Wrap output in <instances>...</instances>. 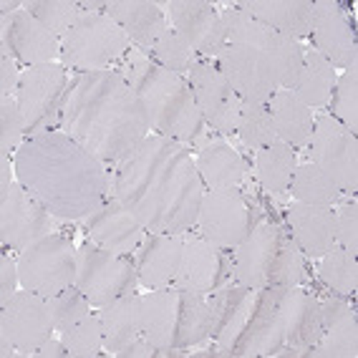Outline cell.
<instances>
[{"mask_svg": "<svg viewBox=\"0 0 358 358\" xmlns=\"http://www.w3.org/2000/svg\"><path fill=\"white\" fill-rule=\"evenodd\" d=\"M111 197L154 235H182L197 224L205 182L185 144L147 136L111 169Z\"/></svg>", "mask_w": 358, "mask_h": 358, "instance_id": "obj_1", "label": "cell"}, {"mask_svg": "<svg viewBox=\"0 0 358 358\" xmlns=\"http://www.w3.org/2000/svg\"><path fill=\"white\" fill-rule=\"evenodd\" d=\"M61 131L94 159L114 166L147 139L152 127L136 91L116 69L71 78L61 109Z\"/></svg>", "mask_w": 358, "mask_h": 358, "instance_id": "obj_2", "label": "cell"}, {"mask_svg": "<svg viewBox=\"0 0 358 358\" xmlns=\"http://www.w3.org/2000/svg\"><path fill=\"white\" fill-rule=\"evenodd\" d=\"M15 177L58 220H83L111 197V172L69 134L26 136L13 154Z\"/></svg>", "mask_w": 358, "mask_h": 358, "instance_id": "obj_3", "label": "cell"}, {"mask_svg": "<svg viewBox=\"0 0 358 358\" xmlns=\"http://www.w3.org/2000/svg\"><path fill=\"white\" fill-rule=\"evenodd\" d=\"M119 73L136 91L154 134L189 147H205L207 124L202 119L187 78L162 69L139 48H131L119 64Z\"/></svg>", "mask_w": 358, "mask_h": 358, "instance_id": "obj_4", "label": "cell"}, {"mask_svg": "<svg viewBox=\"0 0 358 358\" xmlns=\"http://www.w3.org/2000/svg\"><path fill=\"white\" fill-rule=\"evenodd\" d=\"M139 298L141 336L157 351H187L210 338L212 315L205 295L159 288Z\"/></svg>", "mask_w": 358, "mask_h": 358, "instance_id": "obj_5", "label": "cell"}, {"mask_svg": "<svg viewBox=\"0 0 358 358\" xmlns=\"http://www.w3.org/2000/svg\"><path fill=\"white\" fill-rule=\"evenodd\" d=\"M131 51L129 36L106 13H86L73 23L61 41V61L78 73L109 71L111 64H122Z\"/></svg>", "mask_w": 358, "mask_h": 358, "instance_id": "obj_6", "label": "cell"}, {"mask_svg": "<svg viewBox=\"0 0 358 358\" xmlns=\"http://www.w3.org/2000/svg\"><path fill=\"white\" fill-rule=\"evenodd\" d=\"M78 250L61 232L41 237L18 252V280L20 288L36 293L45 301L64 293L76 280Z\"/></svg>", "mask_w": 358, "mask_h": 358, "instance_id": "obj_7", "label": "cell"}, {"mask_svg": "<svg viewBox=\"0 0 358 358\" xmlns=\"http://www.w3.org/2000/svg\"><path fill=\"white\" fill-rule=\"evenodd\" d=\"M69 83L71 78L64 64L28 66L20 73L15 101L26 119V136L61 129V109Z\"/></svg>", "mask_w": 358, "mask_h": 358, "instance_id": "obj_8", "label": "cell"}, {"mask_svg": "<svg viewBox=\"0 0 358 358\" xmlns=\"http://www.w3.org/2000/svg\"><path fill=\"white\" fill-rule=\"evenodd\" d=\"M73 285L94 308H103L122 295L134 293L139 285V275H136V265L89 240L78 248Z\"/></svg>", "mask_w": 358, "mask_h": 358, "instance_id": "obj_9", "label": "cell"}, {"mask_svg": "<svg viewBox=\"0 0 358 358\" xmlns=\"http://www.w3.org/2000/svg\"><path fill=\"white\" fill-rule=\"evenodd\" d=\"M257 222L260 220H255V207L243 187L207 189L199 202V232L220 250H235Z\"/></svg>", "mask_w": 358, "mask_h": 358, "instance_id": "obj_10", "label": "cell"}, {"mask_svg": "<svg viewBox=\"0 0 358 358\" xmlns=\"http://www.w3.org/2000/svg\"><path fill=\"white\" fill-rule=\"evenodd\" d=\"M53 333L51 308L41 295L18 290L6 306H0V341L13 345L18 356H36Z\"/></svg>", "mask_w": 358, "mask_h": 358, "instance_id": "obj_11", "label": "cell"}, {"mask_svg": "<svg viewBox=\"0 0 358 358\" xmlns=\"http://www.w3.org/2000/svg\"><path fill=\"white\" fill-rule=\"evenodd\" d=\"M53 227V215L20 185L18 177L10 187L0 189V243L6 250L20 252L41 237L51 235Z\"/></svg>", "mask_w": 358, "mask_h": 358, "instance_id": "obj_12", "label": "cell"}, {"mask_svg": "<svg viewBox=\"0 0 358 358\" xmlns=\"http://www.w3.org/2000/svg\"><path fill=\"white\" fill-rule=\"evenodd\" d=\"M310 159L338 185L341 192L356 194L358 189V144L356 134L341 127L333 116H320L313 124Z\"/></svg>", "mask_w": 358, "mask_h": 358, "instance_id": "obj_13", "label": "cell"}, {"mask_svg": "<svg viewBox=\"0 0 358 358\" xmlns=\"http://www.w3.org/2000/svg\"><path fill=\"white\" fill-rule=\"evenodd\" d=\"M187 83L194 94L197 109L205 124L220 134H237L240 122V96H237L227 78L220 73L217 64L197 61L187 73Z\"/></svg>", "mask_w": 358, "mask_h": 358, "instance_id": "obj_14", "label": "cell"}, {"mask_svg": "<svg viewBox=\"0 0 358 358\" xmlns=\"http://www.w3.org/2000/svg\"><path fill=\"white\" fill-rule=\"evenodd\" d=\"M227 250L210 245L205 237H189L182 245L174 288L197 295H212L222 290L232 280V257L224 255Z\"/></svg>", "mask_w": 358, "mask_h": 358, "instance_id": "obj_15", "label": "cell"}, {"mask_svg": "<svg viewBox=\"0 0 358 358\" xmlns=\"http://www.w3.org/2000/svg\"><path fill=\"white\" fill-rule=\"evenodd\" d=\"M217 58H220L217 61L220 73L227 78L232 91L240 96V101L268 106L273 94L280 89L275 73H273V69L268 64V58L262 56L260 51L227 43L217 53Z\"/></svg>", "mask_w": 358, "mask_h": 358, "instance_id": "obj_16", "label": "cell"}, {"mask_svg": "<svg viewBox=\"0 0 358 358\" xmlns=\"http://www.w3.org/2000/svg\"><path fill=\"white\" fill-rule=\"evenodd\" d=\"M282 285H268L257 293L255 310L250 315L243 336L232 345L230 356H268L285 345V320H282Z\"/></svg>", "mask_w": 358, "mask_h": 358, "instance_id": "obj_17", "label": "cell"}, {"mask_svg": "<svg viewBox=\"0 0 358 358\" xmlns=\"http://www.w3.org/2000/svg\"><path fill=\"white\" fill-rule=\"evenodd\" d=\"M162 10L172 20V28L187 41L197 56H217L227 45L222 15L205 0H169Z\"/></svg>", "mask_w": 358, "mask_h": 358, "instance_id": "obj_18", "label": "cell"}, {"mask_svg": "<svg viewBox=\"0 0 358 358\" xmlns=\"http://www.w3.org/2000/svg\"><path fill=\"white\" fill-rule=\"evenodd\" d=\"M0 43L3 53L10 56L18 64L41 66V64H58L61 45L53 33H48L38 20L28 13L26 8L13 15L0 18Z\"/></svg>", "mask_w": 358, "mask_h": 358, "instance_id": "obj_19", "label": "cell"}, {"mask_svg": "<svg viewBox=\"0 0 358 358\" xmlns=\"http://www.w3.org/2000/svg\"><path fill=\"white\" fill-rule=\"evenodd\" d=\"M282 227L275 222H257L232 255V280L245 288L262 290L270 285V268L280 245Z\"/></svg>", "mask_w": 358, "mask_h": 358, "instance_id": "obj_20", "label": "cell"}, {"mask_svg": "<svg viewBox=\"0 0 358 358\" xmlns=\"http://www.w3.org/2000/svg\"><path fill=\"white\" fill-rule=\"evenodd\" d=\"M83 230H86V237L91 243L109 250L114 255L136 252L149 235L147 227L131 212L124 210L114 197L106 199L96 212H91L89 217H83Z\"/></svg>", "mask_w": 358, "mask_h": 358, "instance_id": "obj_21", "label": "cell"}, {"mask_svg": "<svg viewBox=\"0 0 358 358\" xmlns=\"http://www.w3.org/2000/svg\"><path fill=\"white\" fill-rule=\"evenodd\" d=\"M310 38L315 43V51L326 58L333 69H351V66H356V38H353V31L338 3H333V0L313 3Z\"/></svg>", "mask_w": 358, "mask_h": 358, "instance_id": "obj_22", "label": "cell"}, {"mask_svg": "<svg viewBox=\"0 0 358 358\" xmlns=\"http://www.w3.org/2000/svg\"><path fill=\"white\" fill-rule=\"evenodd\" d=\"M257 293L260 290L245 288V285H235V288H222L217 293H212L210 303V315H212V331L210 338L227 351L230 356L232 345L243 336L245 326H248L250 315L255 310Z\"/></svg>", "mask_w": 358, "mask_h": 358, "instance_id": "obj_23", "label": "cell"}, {"mask_svg": "<svg viewBox=\"0 0 358 358\" xmlns=\"http://www.w3.org/2000/svg\"><path fill=\"white\" fill-rule=\"evenodd\" d=\"M320 341L308 348L306 358H356L358 320L356 310L341 298L320 303Z\"/></svg>", "mask_w": 358, "mask_h": 358, "instance_id": "obj_24", "label": "cell"}, {"mask_svg": "<svg viewBox=\"0 0 358 358\" xmlns=\"http://www.w3.org/2000/svg\"><path fill=\"white\" fill-rule=\"evenodd\" d=\"M103 13L127 33L134 48L141 51L152 53L162 33L166 31V15L162 10V3H152V0H116V3H106Z\"/></svg>", "mask_w": 358, "mask_h": 358, "instance_id": "obj_25", "label": "cell"}, {"mask_svg": "<svg viewBox=\"0 0 358 358\" xmlns=\"http://www.w3.org/2000/svg\"><path fill=\"white\" fill-rule=\"evenodd\" d=\"M288 227L293 243L308 257H323L336 248L333 207L328 205L293 202L288 207Z\"/></svg>", "mask_w": 358, "mask_h": 358, "instance_id": "obj_26", "label": "cell"}, {"mask_svg": "<svg viewBox=\"0 0 358 358\" xmlns=\"http://www.w3.org/2000/svg\"><path fill=\"white\" fill-rule=\"evenodd\" d=\"M182 245L177 235H154L149 232L147 240L136 250V275L139 285L149 290L169 288L177 275L179 260H182Z\"/></svg>", "mask_w": 358, "mask_h": 358, "instance_id": "obj_27", "label": "cell"}, {"mask_svg": "<svg viewBox=\"0 0 358 358\" xmlns=\"http://www.w3.org/2000/svg\"><path fill=\"white\" fill-rule=\"evenodd\" d=\"M235 8L245 10L250 18L268 26L270 31L293 41L310 36V18H313L310 0H243Z\"/></svg>", "mask_w": 358, "mask_h": 358, "instance_id": "obj_28", "label": "cell"}, {"mask_svg": "<svg viewBox=\"0 0 358 358\" xmlns=\"http://www.w3.org/2000/svg\"><path fill=\"white\" fill-rule=\"evenodd\" d=\"M282 320H285V345H293L306 358L308 348L320 341V303L301 288L282 290Z\"/></svg>", "mask_w": 358, "mask_h": 358, "instance_id": "obj_29", "label": "cell"}, {"mask_svg": "<svg viewBox=\"0 0 358 358\" xmlns=\"http://www.w3.org/2000/svg\"><path fill=\"white\" fill-rule=\"evenodd\" d=\"M194 162H197L199 177L207 189H230V187H243L248 182L245 157L222 139H212L205 147H199Z\"/></svg>", "mask_w": 358, "mask_h": 358, "instance_id": "obj_30", "label": "cell"}, {"mask_svg": "<svg viewBox=\"0 0 358 358\" xmlns=\"http://www.w3.org/2000/svg\"><path fill=\"white\" fill-rule=\"evenodd\" d=\"M101 318L103 351L109 356H119L134 338L141 336V298L127 293L116 301L99 308Z\"/></svg>", "mask_w": 358, "mask_h": 358, "instance_id": "obj_31", "label": "cell"}, {"mask_svg": "<svg viewBox=\"0 0 358 358\" xmlns=\"http://www.w3.org/2000/svg\"><path fill=\"white\" fill-rule=\"evenodd\" d=\"M270 119L275 127L280 141H285L290 149H306L313 136V114L293 91L278 89L268 101Z\"/></svg>", "mask_w": 358, "mask_h": 358, "instance_id": "obj_32", "label": "cell"}, {"mask_svg": "<svg viewBox=\"0 0 358 358\" xmlns=\"http://www.w3.org/2000/svg\"><path fill=\"white\" fill-rule=\"evenodd\" d=\"M295 166H298L295 152L285 141H278L273 147L255 149L252 169H255V177L262 185V189L270 192L273 197H285V192L290 189V179L295 174Z\"/></svg>", "mask_w": 358, "mask_h": 358, "instance_id": "obj_33", "label": "cell"}, {"mask_svg": "<svg viewBox=\"0 0 358 358\" xmlns=\"http://www.w3.org/2000/svg\"><path fill=\"white\" fill-rule=\"evenodd\" d=\"M336 69L328 64L318 51L303 53L301 76L295 81L293 94L306 103L308 109H320L331 101L333 86H336Z\"/></svg>", "mask_w": 358, "mask_h": 358, "instance_id": "obj_34", "label": "cell"}, {"mask_svg": "<svg viewBox=\"0 0 358 358\" xmlns=\"http://www.w3.org/2000/svg\"><path fill=\"white\" fill-rule=\"evenodd\" d=\"M260 53L268 58L270 69L275 73L278 86H282L285 91L295 89V81L301 76L303 69V45L301 41H293L288 36H280V33H270V38L265 41V45L260 48Z\"/></svg>", "mask_w": 358, "mask_h": 358, "instance_id": "obj_35", "label": "cell"}, {"mask_svg": "<svg viewBox=\"0 0 358 358\" xmlns=\"http://www.w3.org/2000/svg\"><path fill=\"white\" fill-rule=\"evenodd\" d=\"M290 194H293L295 202H308V205H338L341 189L338 185L328 177L320 166H315L313 162L308 164L295 166V174L290 179Z\"/></svg>", "mask_w": 358, "mask_h": 358, "instance_id": "obj_36", "label": "cell"}, {"mask_svg": "<svg viewBox=\"0 0 358 358\" xmlns=\"http://www.w3.org/2000/svg\"><path fill=\"white\" fill-rule=\"evenodd\" d=\"M318 275H320V280L326 282L333 293H338L341 298H343V295H353L356 293V282H358L356 255L345 252L343 248L336 245L331 252H326V255L320 257Z\"/></svg>", "mask_w": 358, "mask_h": 358, "instance_id": "obj_37", "label": "cell"}, {"mask_svg": "<svg viewBox=\"0 0 358 358\" xmlns=\"http://www.w3.org/2000/svg\"><path fill=\"white\" fill-rule=\"evenodd\" d=\"M237 134L243 139V144H248L252 152L262 147H273L280 141L275 127H273V119H270L268 106L262 103H240V122H237Z\"/></svg>", "mask_w": 358, "mask_h": 358, "instance_id": "obj_38", "label": "cell"}, {"mask_svg": "<svg viewBox=\"0 0 358 358\" xmlns=\"http://www.w3.org/2000/svg\"><path fill=\"white\" fill-rule=\"evenodd\" d=\"M23 8L45 31L61 41L83 13L81 3H73V0H28V3H23Z\"/></svg>", "mask_w": 358, "mask_h": 358, "instance_id": "obj_39", "label": "cell"}, {"mask_svg": "<svg viewBox=\"0 0 358 358\" xmlns=\"http://www.w3.org/2000/svg\"><path fill=\"white\" fill-rule=\"evenodd\" d=\"M306 282H308V270H306V262H303L301 248L293 243V237H288L282 232L275 260H273V268H270V285L301 288Z\"/></svg>", "mask_w": 358, "mask_h": 358, "instance_id": "obj_40", "label": "cell"}, {"mask_svg": "<svg viewBox=\"0 0 358 358\" xmlns=\"http://www.w3.org/2000/svg\"><path fill=\"white\" fill-rule=\"evenodd\" d=\"M152 61L157 66H162V69L177 73V76H185V73L192 71V66L197 64L199 58L174 28H166L162 33V38L157 41V45L152 48Z\"/></svg>", "mask_w": 358, "mask_h": 358, "instance_id": "obj_41", "label": "cell"}, {"mask_svg": "<svg viewBox=\"0 0 358 358\" xmlns=\"http://www.w3.org/2000/svg\"><path fill=\"white\" fill-rule=\"evenodd\" d=\"M66 351L73 358H94L103 351V336H101V318L99 315H83L71 328L61 333Z\"/></svg>", "mask_w": 358, "mask_h": 358, "instance_id": "obj_42", "label": "cell"}, {"mask_svg": "<svg viewBox=\"0 0 358 358\" xmlns=\"http://www.w3.org/2000/svg\"><path fill=\"white\" fill-rule=\"evenodd\" d=\"M331 109L333 119L345 127L351 134L358 131V71L356 66L345 69V73L341 78H336L331 94Z\"/></svg>", "mask_w": 358, "mask_h": 358, "instance_id": "obj_43", "label": "cell"}, {"mask_svg": "<svg viewBox=\"0 0 358 358\" xmlns=\"http://www.w3.org/2000/svg\"><path fill=\"white\" fill-rule=\"evenodd\" d=\"M48 308H51L53 326H56L58 333H64L66 328H71L76 320H81L83 315L91 313V303L83 298V293L76 285H71L69 290H64V293H58L56 298H51Z\"/></svg>", "mask_w": 358, "mask_h": 358, "instance_id": "obj_44", "label": "cell"}, {"mask_svg": "<svg viewBox=\"0 0 358 358\" xmlns=\"http://www.w3.org/2000/svg\"><path fill=\"white\" fill-rule=\"evenodd\" d=\"M26 141V119L20 114V106L13 96H6L0 101V149L3 157L18 152V147Z\"/></svg>", "mask_w": 358, "mask_h": 358, "instance_id": "obj_45", "label": "cell"}, {"mask_svg": "<svg viewBox=\"0 0 358 358\" xmlns=\"http://www.w3.org/2000/svg\"><path fill=\"white\" fill-rule=\"evenodd\" d=\"M333 232L336 245L345 252L358 255V207L356 202H341L333 207Z\"/></svg>", "mask_w": 358, "mask_h": 358, "instance_id": "obj_46", "label": "cell"}, {"mask_svg": "<svg viewBox=\"0 0 358 358\" xmlns=\"http://www.w3.org/2000/svg\"><path fill=\"white\" fill-rule=\"evenodd\" d=\"M18 262L3 255V262H0V306H6L18 293Z\"/></svg>", "mask_w": 358, "mask_h": 358, "instance_id": "obj_47", "label": "cell"}, {"mask_svg": "<svg viewBox=\"0 0 358 358\" xmlns=\"http://www.w3.org/2000/svg\"><path fill=\"white\" fill-rule=\"evenodd\" d=\"M20 83V73H18V64H15L10 56H0V99L10 96L13 91H18Z\"/></svg>", "mask_w": 358, "mask_h": 358, "instance_id": "obj_48", "label": "cell"}, {"mask_svg": "<svg viewBox=\"0 0 358 358\" xmlns=\"http://www.w3.org/2000/svg\"><path fill=\"white\" fill-rule=\"evenodd\" d=\"M157 356H159V351H157V348H154L144 336L134 338L122 353H119V358H157Z\"/></svg>", "mask_w": 358, "mask_h": 358, "instance_id": "obj_49", "label": "cell"}, {"mask_svg": "<svg viewBox=\"0 0 358 358\" xmlns=\"http://www.w3.org/2000/svg\"><path fill=\"white\" fill-rule=\"evenodd\" d=\"M36 356L38 358H64V356H69V351H66V345L61 338H48L38 351H36Z\"/></svg>", "mask_w": 358, "mask_h": 358, "instance_id": "obj_50", "label": "cell"}]
</instances>
